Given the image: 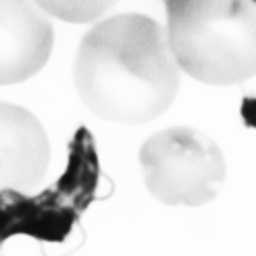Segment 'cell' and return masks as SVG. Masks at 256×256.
<instances>
[{
  "instance_id": "1",
  "label": "cell",
  "mask_w": 256,
  "mask_h": 256,
  "mask_svg": "<svg viewBox=\"0 0 256 256\" xmlns=\"http://www.w3.org/2000/svg\"><path fill=\"white\" fill-rule=\"evenodd\" d=\"M181 68L167 28L138 12L110 16L84 35L74 84L86 108L102 120L144 124L175 100Z\"/></svg>"
},
{
  "instance_id": "2",
  "label": "cell",
  "mask_w": 256,
  "mask_h": 256,
  "mask_svg": "<svg viewBox=\"0 0 256 256\" xmlns=\"http://www.w3.org/2000/svg\"><path fill=\"white\" fill-rule=\"evenodd\" d=\"M167 39L179 68L202 84L256 76V0H167Z\"/></svg>"
},
{
  "instance_id": "3",
  "label": "cell",
  "mask_w": 256,
  "mask_h": 256,
  "mask_svg": "<svg viewBox=\"0 0 256 256\" xmlns=\"http://www.w3.org/2000/svg\"><path fill=\"white\" fill-rule=\"evenodd\" d=\"M148 194L167 206L200 208L216 200L226 179V158L206 132L171 126L144 140L138 152Z\"/></svg>"
},
{
  "instance_id": "4",
  "label": "cell",
  "mask_w": 256,
  "mask_h": 256,
  "mask_svg": "<svg viewBox=\"0 0 256 256\" xmlns=\"http://www.w3.org/2000/svg\"><path fill=\"white\" fill-rule=\"evenodd\" d=\"M53 24L35 0H0V86L30 80L53 51Z\"/></svg>"
},
{
  "instance_id": "5",
  "label": "cell",
  "mask_w": 256,
  "mask_h": 256,
  "mask_svg": "<svg viewBox=\"0 0 256 256\" xmlns=\"http://www.w3.org/2000/svg\"><path fill=\"white\" fill-rule=\"evenodd\" d=\"M49 138L26 108L0 102V196L33 194L49 169Z\"/></svg>"
},
{
  "instance_id": "6",
  "label": "cell",
  "mask_w": 256,
  "mask_h": 256,
  "mask_svg": "<svg viewBox=\"0 0 256 256\" xmlns=\"http://www.w3.org/2000/svg\"><path fill=\"white\" fill-rule=\"evenodd\" d=\"M35 2L51 16L66 22H92L110 10L118 0H35Z\"/></svg>"
},
{
  "instance_id": "7",
  "label": "cell",
  "mask_w": 256,
  "mask_h": 256,
  "mask_svg": "<svg viewBox=\"0 0 256 256\" xmlns=\"http://www.w3.org/2000/svg\"><path fill=\"white\" fill-rule=\"evenodd\" d=\"M163 2H167V0H163Z\"/></svg>"
}]
</instances>
